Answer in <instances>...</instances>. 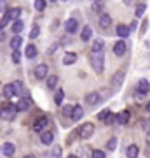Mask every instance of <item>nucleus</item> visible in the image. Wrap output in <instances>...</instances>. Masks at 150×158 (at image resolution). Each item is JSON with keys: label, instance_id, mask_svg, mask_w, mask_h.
<instances>
[{"label": "nucleus", "instance_id": "f257e3e1", "mask_svg": "<svg viewBox=\"0 0 150 158\" xmlns=\"http://www.w3.org/2000/svg\"><path fill=\"white\" fill-rule=\"evenodd\" d=\"M89 60H91V67L96 74H101L103 69H105V51H91L89 55Z\"/></svg>", "mask_w": 150, "mask_h": 158}, {"label": "nucleus", "instance_id": "f03ea898", "mask_svg": "<svg viewBox=\"0 0 150 158\" xmlns=\"http://www.w3.org/2000/svg\"><path fill=\"white\" fill-rule=\"evenodd\" d=\"M16 113H17V109L14 104H6V106L0 107V118L6 119V121H12L16 118Z\"/></svg>", "mask_w": 150, "mask_h": 158}, {"label": "nucleus", "instance_id": "7ed1b4c3", "mask_svg": "<svg viewBox=\"0 0 150 158\" xmlns=\"http://www.w3.org/2000/svg\"><path fill=\"white\" fill-rule=\"evenodd\" d=\"M124 77H126V72H124V70H117L110 79V86L113 90H121V86H122V83H124Z\"/></svg>", "mask_w": 150, "mask_h": 158}, {"label": "nucleus", "instance_id": "20e7f679", "mask_svg": "<svg viewBox=\"0 0 150 158\" xmlns=\"http://www.w3.org/2000/svg\"><path fill=\"white\" fill-rule=\"evenodd\" d=\"M148 91H150V83L147 79H140L138 85H136V98H143Z\"/></svg>", "mask_w": 150, "mask_h": 158}, {"label": "nucleus", "instance_id": "39448f33", "mask_svg": "<svg viewBox=\"0 0 150 158\" xmlns=\"http://www.w3.org/2000/svg\"><path fill=\"white\" fill-rule=\"evenodd\" d=\"M93 134H94V125L93 123H84L80 128H79V135L82 137V139H89V137H93Z\"/></svg>", "mask_w": 150, "mask_h": 158}, {"label": "nucleus", "instance_id": "423d86ee", "mask_svg": "<svg viewBox=\"0 0 150 158\" xmlns=\"http://www.w3.org/2000/svg\"><path fill=\"white\" fill-rule=\"evenodd\" d=\"M49 125V119L45 118V116H40V118H37L33 121V132H37V134H40L42 130H45V127Z\"/></svg>", "mask_w": 150, "mask_h": 158}, {"label": "nucleus", "instance_id": "0eeeda50", "mask_svg": "<svg viewBox=\"0 0 150 158\" xmlns=\"http://www.w3.org/2000/svg\"><path fill=\"white\" fill-rule=\"evenodd\" d=\"M30 107H32V98H30V97H21V98L17 100V104H16V109L21 111V113L28 111Z\"/></svg>", "mask_w": 150, "mask_h": 158}, {"label": "nucleus", "instance_id": "6e6552de", "mask_svg": "<svg viewBox=\"0 0 150 158\" xmlns=\"http://www.w3.org/2000/svg\"><path fill=\"white\" fill-rule=\"evenodd\" d=\"M126 49H128V46H126L124 39L117 40L115 44H113V53H115V56H124V55H126Z\"/></svg>", "mask_w": 150, "mask_h": 158}, {"label": "nucleus", "instance_id": "1a4fd4ad", "mask_svg": "<svg viewBox=\"0 0 150 158\" xmlns=\"http://www.w3.org/2000/svg\"><path fill=\"white\" fill-rule=\"evenodd\" d=\"M131 119V113L129 111H121L119 114H115V123L119 125H128Z\"/></svg>", "mask_w": 150, "mask_h": 158}, {"label": "nucleus", "instance_id": "9d476101", "mask_svg": "<svg viewBox=\"0 0 150 158\" xmlns=\"http://www.w3.org/2000/svg\"><path fill=\"white\" fill-rule=\"evenodd\" d=\"M65 30H67V34H75V32L79 30V21L75 19V18L67 19V23H65Z\"/></svg>", "mask_w": 150, "mask_h": 158}, {"label": "nucleus", "instance_id": "9b49d317", "mask_svg": "<svg viewBox=\"0 0 150 158\" xmlns=\"http://www.w3.org/2000/svg\"><path fill=\"white\" fill-rule=\"evenodd\" d=\"M33 74H35V77H37V79H45V77H47V65H45V63L37 65L35 70H33Z\"/></svg>", "mask_w": 150, "mask_h": 158}, {"label": "nucleus", "instance_id": "f8f14e48", "mask_svg": "<svg viewBox=\"0 0 150 158\" xmlns=\"http://www.w3.org/2000/svg\"><path fill=\"white\" fill-rule=\"evenodd\" d=\"M40 141H42V144L49 146V144H52V141H54V134H52V132H47V130H42V132H40Z\"/></svg>", "mask_w": 150, "mask_h": 158}, {"label": "nucleus", "instance_id": "ddd939ff", "mask_svg": "<svg viewBox=\"0 0 150 158\" xmlns=\"http://www.w3.org/2000/svg\"><path fill=\"white\" fill-rule=\"evenodd\" d=\"M86 102L91 104V106H96V104H100L101 102V95L98 93V91H91V93L86 95Z\"/></svg>", "mask_w": 150, "mask_h": 158}, {"label": "nucleus", "instance_id": "4468645a", "mask_svg": "<svg viewBox=\"0 0 150 158\" xmlns=\"http://www.w3.org/2000/svg\"><path fill=\"white\" fill-rule=\"evenodd\" d=\"M100 27L103 30H106V28H110V25H112V18H110V14H101L100 16Z\"/></svg>", "mask_w": 150, "mask_h": 158}, {"label": "nucleus", "instance_id": "2eb2a0df", "mask_svg": "<svg viewBox=\"0 0 150 158\" xmlns=\"http://www.w3.org/2000/svg\"><path fill=\"white\" fill-rule=\"evenodd\" d=\"M84 116V109L82 106H73V111H72V121H79V119H82Z\"/></svg>", "mask_w": 150, "mask_h": 158}, {"label": "nucleus", "instance_id": "dca6fc26", "mask_svg": "<svg viewBox=\"0 0 150 158\" xmlns=\"http://www.w3.org/2000/svg\"><path fill=\"white\" fill-rule=\"evenodd\" d=\"M115 32H117V37H122V39L129 37V34H131L129 27H126V25H119V27L115 28Z\"/></svg>", "mask_w": 150, "mask_h": 158}, {"label": "nucleus", "instance_id": "f3484780", "mask_svg": "<svg viewBox=\"0 0 150 158\" xmlns=\"http://www.w3.org/2000/svg\"><path fill=\"white\" fill-rule=\"evenodd\" d=\"M2 153H4L6 156H12V155L16 153V146H14L12 142H6V144L2 146Z\"/></svg>", "mask_w": 150, "mask_h": 158}, {"label": "nucleus", "instance_id": "a211bd4d", "mask_svg": "<svg viewBox=\"0 0 150 158\" xmlns=\"http://www.w3.org/2000/svg\"><path fill=\"white\" fill-rule=\"evenodd\" d=\"M91 35H93V30H91L89 25H86V27L82 28V32H80V39H82V42H87V40L91 39Z\"/></svg>", "mask_w": 150, "mask_h": 158}, {"label": "nucleus", "instance_id": "6ab92c4d", "mask_svg": "<svg viewBox=\"0 0 150 158\" xmlns=\"http://www.w3.org/2000/svg\"><path fill=\"white\" fill-rule=\"evenodd\" d=\"M138 155H140V149H138L136 144H131V146L126 149V156H129V158H136Z\"/></svg>", "mask_w": 150, "mask_h": 158}, {"label": "nucleus", "instance_id": "aec40b11", "mask_svg": "<svg viewBox=\"0 0 150 158\" xmlns=\"http://www.w3.org/2000/svg\"><path fill=\"white\" fill-rule=\"evenodd\" d=\"M23 44V37H19V34H16L11 39V49H19Z\"/></svg>", "mask_w": 150, "mask_h": 158}, {"label": "nucleus", "instance_id": "412c9836", "mask_svg": "<svg viewBox=\"0 0 150 158\" xmlns=\"http://www.w3.org/2000/svg\"><path fill=\"white\" fill-rule=\"evenodd\" d=\"M75 62H77V55H73V53H67L63 56V65H73Z\"/></svg>", "mask_w": 150, "mask_h": 158}, {"label": "nucleus", "instance_id": "4be33fe9", "mask_svg": "<svg viewBox=\"0 0 150 158\" xmlns=\"http://www.w3.org/2000/svg\"><path fill=\"white\" fill-rule=\"evenodd\" d=\"M23 28H25V23H23L19 18L14 19V23H12V32H14V34H21Z\"/></svg>", "mask_w": 150, "mask_h": 158}, {"label": "nucleus", "instance_id": "5701e85b", "mask_svg": "<svg viewBox=\"0 0 150 158\" xmlns=\"http://www.w3.org/2000/svg\"><path fill=\"white\" fill-rule=\"evenodd\" d=\"M16 95V91H14V85H6L4 86V97H7V98H11V97Z\"/></svg>", "mask_w": 150, "mask_h": 158}, {"label": "nucleus", "instance_id": "b1692460", "mask_svg": "<svg viewBox=\"0 0 150 158\" xmlns=\"http://www.w3.org/2000/svg\"><path fill=\"white\" fill-rule=\"evenodd\" d=\"M58 83H60L58 76H49V77H47V88H49V90H54L56 86H58Z\"/></svg>", "mask_w": 150, "mask_h": 158}, {"label": "nucleus", "instance_id": "393cba45", "mask_svg": "<svg viewBox=\"0 0 150 158\" xmlns=\"http://www.w3.org/2000/svg\"><path fill=\"white\" fill-rule=\"evenodd\" d=\"M35 56H37V48H35L33 44H28L26 46V58L32 60V58H35Z\"/></svg>", "mask_w": 150, "mask_h": 158}, {"label": "nucleus", "instance_id": "a878e982", "mask_svg": "<svg viewBox=\"0 0 150 158\" xmlns=\"http://www.w3.org/2000/svg\"><path fill=\"white\" fill-rule=\"evenodd\" d=\"M105 7V2L103 0H93V11L94 12H101Z\"/></svg>", "mask_w": 150, "mask_h": 158}, {"label": "nucleus", "instance_id": "bb28decb", "mask_svg": "<svg viewBox=\"0 0 150 158\" xmlns=\"http://www.w3.org/2000/svg\"><path fill=\"white\" fill-rule=\"evenodd\" d=\"M145 9H147V6H145V4H138V6H136V9H134V16H136V19H138V18H141L145 14Z\"/></svg>", "mask_w": 150, "mask_h": 158}, {"label": "nucleus", "instance_id": "cd10ccee", "mask_svg": "<svg viewBox=\"0 0 150 158\" xmlns=\"http://www.w3.org/2000/svg\"><path fill=\"white\" fill-rule=\"evenodd\" d=\"M11 21H12V19H11V14H9V11H6V14H4V16H2V19H0V27H2V28H6V27H7Z\"/></svg>", "mask_w": 150, "mask_h": 158}, {"label": "nucleus", "instance_id": "c85d7f7f", "mask_svg": "<svg viewBox=\"0 0 150 158\" xmlns=\"http://www.w3.org/2000/svg\"><path fill=\"white\" fill-rule=\"evenodd\" d=\"M63 98H65V91L58 90V91H56V95H54V104H56V106H61Z\"/></svg>", "mask_w": 150, "mask_h": 158}, {"label": "nucleus", "instance_id": "c756f323", "mask_svg": "<svg viewBox=\"0 0 150 158\" xmlns=\"http://www.w3.org/2000/svg\"><path fill=\"white\" fill-rule=\"evenodd\" d=\"M9 14H11V19H17V18L21 16V9L19 7H12V9H7Z\"/></svg>", "mask_w": 150, "mask_h": 158}, {"label": "nucleus", "instance_id": "7c9ffc66", "mask_svg": "<svg viewBox=\"0 0 150 158\" xmlns=\"http://www.w3.org/2000/svg\"><path fill=\"white\" fill-rule=\"evenodd\" d=\"M101 49H105V42L101 39H96L93 42V51H101Z\"/></svg>", "mask_w": 150, "mask_h": 158}, {"label": "nucleus", "instance_id": "2f4dec72", "mask_svg": "<svg viewBox=\"0 0 150 158\" xmlns=\"http://www.w3.org/2000/svg\"><path fill=\"white\" fill-rule=\"evenodd\" d=\"M103 123H105V125H113V123H115V114L108 113L105 116V119H103Z\"/></svg>", "mask_w": 150, "mask_h": 158}, {"label": "nucleus", "instance_id": "473e14b6", "mask_svg": "<svg viewBox=\"0 0 150 158\" xmlns=\"http://www.w3.org/2000/svg\"><path fill=\"white\" fill-rule=\"evenodd\" d=\"M72 111H73V106H65L61 113H63L65 118H72Z\"/></svg>", "mask_w": 150, "mask_h": 158}, {"label": "nucleus", "instance_id": "72a5a7b5", "mask_svg": "<svg viewBox=\"0 0 150 158\" xmlns=\"http://www.w3.org/2000/svg\"><path fill=\"white\" fill-rule=\"evenodd\" d=\"M115 148H117V139L115 137H112L110 141L106 142V149H108V151H113Z\"/></svg>", "mask_w": 150, "mask_h": 158}, {"label": "nucleus", "instance_id": "f704fd0d", "mask_svg": "<svg viewBox=\"0 0 150 158\" xmlns=\"http://www.w3.org/2000/svg\"><path fill=\"white\" fill-rule=\"evenodd\" d=\"M12 62L14 63L21 62V53H19V49H12Z\"/></svg>", "mask_w": 150, "mask_h": 158}, {"label": "nucleus", "instance_id": "c9c22d12", "mask_svg": "<svg viewBox=\"0 0 150 158\" xmlns=\"http://www.w3.org/2000/svg\"><path fill=\"white\" fill-rule=\"evenodd\" d=\"M35 9H37V11H44L45 9V0H35Z\"/></svg>", "mask_w": 150, "mask_h": 158}, {"label": "nucleus", "instance_id": "e433bc0d", "mask_svg": "<svg viewBox=\"0 0 150 158\" xmlns=\"http://www.w3.org/2000/svg\"><path fill=\"white\" fill-rule=\"evenodd\" d=\"M12 85H14V91H16V95L23 93V83H21V81H16V83H12Z\"/></svg>", "mask_w": 150, "mask_h": 158}, {"label": "nucleus", "instance_id": "4c0bfd02", "mask_svg": "<svg viewBox=\"0 0 150 158\" xmlns=\"http://www.w3.org/2000/svg\"><path fill=\"white\" fill-rule=\"evenodd\" d=\"M39 34H40V28H39V27H33V28H32V32H30V39H37V37H39Z\"/></svg>", "mask_w": 150, "mask_h": 158}, {"label": "nucleus", "instance_id": "58836bf2", "mask_svg": "<svg viewBox=\"0 0 150 158\" xmlns=\"http://www.w3.org/2000/svg\"><path fill=\"white\" fill-rule=\"evenodd\" d=\"M91 155H93L94 158H105V156H106L105 153H103V151H100V149H94V151L91 153Z\"/></svg>", "mask_w": 150, "mask_h": 158}, {"label": "nucleus", "instance_id": "ea45409f", "mask_svg": "<svg viewBox=\"0 0 150 158\" xmlns=\"http://www.w3.org/2000/svg\"><path fill=\"white\" fill-rule=\"evenodd\" d=\"M51 155H52V156H61V148H60V146H54V149L51 151Z\"/></svg>", "mask_w": 150, "mask_h": 158}, {"label": "nucleus", "instance_id": "a19ab883", "mask_svg": "<svg viewBox=\"0 0 150 158\" xmlns=\"http://www.w3.org/2000/svg\"><path fill=\"white\" fill-rule=\"evenodd\" d=\"M108 113H110V109H105V111H101V113L98 114V119H100V121H103V119H105V116H106Z\"/></svg>", "mask_w": 150, "mask_h": 158}, {"label": "nucleus", "instance_id": "79ce46f5", "mask_svg": "<svg viewBox=\"0 0 150 158\" xmlns=\"http://www.w3.org/2000/svg\"><path fill=\"white\" fill-rule=\"evenodd\" d=\"M56 49H58V44H52L49 48V51H47V53H49V55H52V53H56Z\"/></svg>", "mask_w": 150, "mask_h": 158}, {"label": "nucleus", "instance_id": "37998d69", "mask_svg": "<svg viewBox=\"0 0 150 158\" xmlns=\"http://www.w3.org/2000/svg\"><path fill=\"white\" fill-rule=\"evenodd\" d=\"M4 39H6V30H4L2 27H0V42H2Z\"/></svg>", "mask_w": 150, "mask_h": 158}, {"label": "nucleus", "instance_id": "c03bdc74", "mask_svg": "<svg viewBox=\"0 0 150 158\" xmlns=\"http://www.w3.org/2000/svg\"><path fill=\"white\" fill-rule=\"evenodd\" d=\"M0 11H6V0H0Z\"/></svg>", "mask_w": 150, "mask_h": 158}, {"label": "nucleus", "instance_id": "a18cd8bd", "mask_svg": "<svg viewBox=\"0 0 150 158\" xmlns=\"http://www.w3.org/2000/svg\"><path fill=\"white\" fill-rule=\"evenodd\" d=\"M136 27H138V21L131 23V27H129V30H136Z\"/></svg>", "mask_w": 150, "mask_h": 158}, {"label": "nucleus", "instance_id": "49530a36", "mask_svg": "<svg viewBox=\"0 0 150 158\" xmlns=\"http://www.w3.org/2000/svg\"><path fill=\"white\" fill-rule=\"evenodd\" d=\"M147 142H148V144H150V128L147 130Z\"/></svg>", "mask_w": 150, "mask_h": 158}, {"label": "nucleus", "instance_id": "de8ad7c7", "mask_svg": "<svg viewBox=\"0 0 150 158\" xmlns=\"http://www.w3.org/2000/svg\"><path fill=\"white\" fill-rule=\"evenodd\" d=\"M145 109H147V111H148V113H150V100L147 102V106H145Z\"/></svg>", "mask_w": 150, "mask_h": 158}, {"label": "nucleus", "instance_id": "09e8293b", "mask_svg": "<svg viewBox=\"0 0 150 158\" xmlns=\"http://www.w3.org/2000/svg\"><path fill=\"white\" fill-rule=\"evenodd\" d=\"M124 2H126V4H131V0H124Z\"/></svg>", "mask_w": 150, "mask_h": 158}, {"label": "nucleus", "instance_id": "8fccbe9b", "mask_svg": "<svg viewBox=\"0 0 150 158\" xmlns=\"http://www.w3.org/2000/svg\"><path fill=\"white\" fill-rule=\"evenodd\" d=\"M51 2H58V0H51Z\"/></svg>", "mask_w": 150, "mask_h": 158}, {"label": "nucleus", "instance_id": "3c124183", "mask_svg": "<svg viewBox=\"0 0 150 158\" xmlns=\"http://www.w3.org/2000/svg\"><path fill=\"white\" fill-rule=\"evenodd\" d=\"M0 153H2V148H0Z\"/></svg>", "mask_w": 150, "mask_h": 158}]
</instances>
